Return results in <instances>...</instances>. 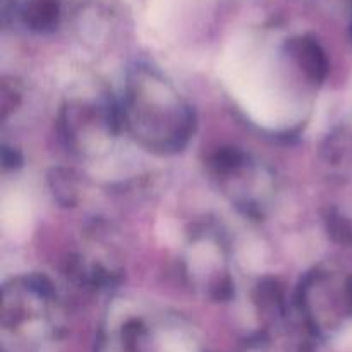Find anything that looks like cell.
Segmentation results:
<instances>
[{"label":"cell","instance_id":"1","mask_svg":"<svg viewBox=\"0 0 352 352\" xmlns=\"http://www.w3.org/2000/svg\"><path fill=\"white\" fill-rule=\"evenodd\" d=\"M122 131L148 153L177 155L196 131V113L174 81L148 62L126 71L119 96Z\"/></svg>","mask_w":352,"mask_h":352},{"label":"cell","instance_id":"2","mask_svg":"<svg viewBox=\"0 0 352 352\" xmlns=\"http://www.w3.org/2000/svg\"><path fill=\"white\" fill-rule=\"evenodd\" d=\"M64 330V305L47 277L17 275L3 284L0 308L3 352H50Z\"/></svg>","mask_w":352,"mask_h":352},{"label":"cell","instance_id":"3","mask_svg":"<svg viewBox=\"0 0 352 352\" xmlns=\"http://www.w3.org/2000/svg\"><path fill=\"white\" fill-rule=\"evenodd\" d=\"M96 352H205L192 327L177 313L119 299L107 309Z\"/></svg>","mask_w":352,"mask_h":352},{"label":"cell","instance_id":"4","mask_svg":"<svg viewBox=\"0 0 352 352\" xmlns=\"http://www.w3.org/2000/svg\"><path fill=\"white\" fill-rule=\"evenodd\" d=\"M122 131L119 98L103 86H82L69 93L58 110V134L74 157L100 158L112 150Z\"/></svg>","mask_w":352,"mask_h":352},{"label":"cell","instance_id":"5","mask_svg":"<svg viewBox=\"0 0 352 352\" xmlns=\"http://www.w3.org/2000/svg\"><path fill=\"white\" fill-rule=\"evenodd\" d=\"M179 270L186 285L201 298L217 302L236 298L230 244L217 223L192 226L179 256Z\"/></svg>","mask_w":352,"mask_h":352},{"label":"cell","instance_id":"6","mask_svg":"<svg viewBox=\"0 0 352 352\" xmlns=\"http://www.w3.org/2000/svg\"><path fill=\"white\" fill-rule=\"evenodd\" d=\"M206 168L217 188L239 213L253 220L267 217L274 205L275 175L243 148H217L206 160Z\"/></svg>","mask_w":352,"mask_h":352},{"label":"cell","instance_id":"7","mask_svg":"<svg viewBox=\"0 0 352 352\" xmlns=\"http://www.w3.org/2000/svg\"><path fill=\"white\" fill-rule=\"evenodd\" d=\"M299 320L313 340L332 337L352 320V277L318 265L302 275L294 296Z\"/></svg>","mask_w":352,"mask_h":352},{"label":"cell","instance_id":"8","mask_svg":"<svg viewBox=\"0 0 352 352\" xmlns=\"http://www.w3.org/2000/svg\"><path fill=\"white\" fill-rule=\"evenodd\" d=\"M122 267L120 261L103 248V241L89 237L81 250L67 260V277L86 289H110L119 284Z\"/></svg>","mask_w":352,"mask_h":352},{"label":"cell","instance_id":"9","mask_svg":"<svg viewBox=\"0 0 352 352\" xmlns=\"http://www.w3.org/2000/svg\"><path fill=\"white\" fill-rule=\"evenodd\" d=\"M284 54L306 85L318 88L329 78L330 64L327 52L311 34H296L287 38Z\"/></svg>","mask_w":352,"mask_h":352},{"label":"cell","instance_id":"10","mask_svg":"<svg viewBox=\"0 0 352 352\" xmlns=\"http://www.w3.org/2000/svg\"><path fill=\"white\" fill-rule=\"evenodd\" d=\"M23 26L33 33H54L62 21L60 0H24L17 7Z\"/></svg>","mask_w":352,"mask_h":352},{"label":"cell","instance_id":"11","mask_svg":"<svg viewBox=\"0 0 352 352\" xmlns=\"http://www.w3.org/2000/svg\"><path fill=\"white\" fill-rule=\"evenodd\" d=\"M76 172L67 170V168H58L54 170L50 175L52 191H54L55 198L62 203V205L74 206L79 201V189H81V181Z\"/></svg>","mask_w":352,"mask_h":352},{"label":"cell","instance_id":"12","mask_svg":"<svg viewBox=\"0 0 352 352\" xmlns=\"http://www.w3.org/2000/svg\"><path fill=\"white\" fill-rule=\"evenodd\" d=\"M21 102V91L16 86V82L9 85V81L2 82V119L7 120L9 113L19 107Z\"/></svg>","mask_w":352,"mask_h":352},{"label":"cell","instance_id":"13","mask_svg":"<svg viewBox=\"0 0 352 352\" xmlns=\"http://www.w3.org/2000/svg\"><path fill=\"white\" fill-rule=\"evenodd\" d=\"M3 168H16L19 167L21 162H23V158H21L19 151H10L9 148L3 146Z\"/></svg>","mask_w":352,"mask_h":352}]
</instances>
